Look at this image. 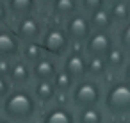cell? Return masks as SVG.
Returning a JSON list of instances; mask_svg holds the SVG:
<instances>
[{"label":"cell","instance_id":"30bf717a","mask_svg":"<svg viewBox=\"0 0 130 123\" xmlns=\"http://www.w3.org/2000/svg\"><path fill=\"white\" fill-rule=\"evenodd\" d=\"M30 68H32V79L36 82L38 80H52L55 77V73L61 70L57 64V59L52 55H46V54L38 63H34Z\"/></svg>","mask_w":130,"mask_h":123},{"label":"cell","instance_id":"7402d4cb","mask_svg":"<svg viewBox=\"0 0 130 123\" xmlns=\"http://www.w3.org/2000/svg\"><path fill=\"white\" fill-rule=\"evenodd\" d=\"M77 121L78 123H105V116L100 107H89L78 112Z\"/></svg>","mask_w":130,"mask_h":123},{"label":"cell","instance_id":"2e32d148","mask_svg":"<svg viewBox=\"0 0 130 123\" xmlns=\"http://www.w3.org/2000/svg\"><path fill=\"white\" fill-rule=\"evenodd\" d=\"M87 18H89V23H91V29H93V30H105V32H110V29L114 27L107 6H105V7H100V9L94 11V13H91Z\"/></svg>","mask_w":130,"mask_h":123},{"label":"cell","instance_id":"44dd1931","mask_svg":"<svg viewBox=\"0 0 130 123\" xmlns=\"http://www.w3.org/2000/svg\"><path fill=\"white\" fill-rule=\"evenodd\" d=\"M52 84H54V87H55V91H57V93L66 95V93H70V91L73 89L75 80H73V79H71L64 70H59V71L55 73V77L52 79Z\"/></svg>","mask_w":130,"mask_h":123},{"label":"cell","instance_id":"6da1fadb","mask_svg":"<svg viewBox=\"0 0 130 123\" xmlns=\"http://www.w3.org/2000/svg\"><path fill=\"white\" fill-rule=\"evenodd\" d=\"M36 111H38V102L32 91L27 87H14L2 100V112L4 118H7L9 121L27 123L34 118Z\"/></svg>","mask_w":130,"mask_h":123},{"label":"cell","instance_id":"9a60e30c","mask_svg":"<svg viewBox=\"0 0 130 123\" xmlns=\"http://www.w3.org/2000/svg\"><path fill=\"white\" fill-rule=\"evenodd\" d=\"M109 9V14L112 18V23L121 27L123 23L130 22V6L126 0H119V2H110L107 6Z\"/></svg>","mask_w":130,"mask_h":123},{"label":"cell","instance_id":"1f68e13d","mask_svg":"<svg viewBox=\"0 0 130 123\" xmlns=\"http://www.w3.org/2000/svg\"><path fill=\"white\" fill-rule=\"evenodd\" d=\"M119 123H130V121H126V119H123V121H119Z\"/></svg>","mask_w":130,"mask_h":123},{"label":"cell","instance_id":"52a82bcc","mask_svg":"<svg viewBox=\"0 0 130 123\" xmlns=\"http://www.w3.org/2000/svg\"><path fill=\"white\" fill-rule=\"evenodd\" d=\"M75 82L87 79V57L84 54V50L78 48H71L64 57H62V68Z\"/></svg>","mask_w":130,"mask_h":123},{"label":"cell","instance_id":"4fadbf2b","mask_svg":"<svg viewBox=\"0 0 130 123\" xmlns=\"http://www.w3.org/2000/svg\"><path fill=\"white\" fill-rule=\"evenodd\" d=\"M6 4H7L9 14L14 16L16 20H20V18L32 16L36 13L38 0H6Z\"/></svg>","mask_w":130,"mask_h":123},{"label":"cell","instance_id":"ac0fdd59","mask_svg":"<svg viewBox=\"0 0 130 123\" xmlns=\"http://www.w3.org/2000/svg\"><path fill=\"white\" fill-rule=\"evenodd\" d=\"M103 59H105V63H107V68L116 73V71H121V70L125 68V64H126V61H128V55H126L118 45H114Z\"/></svg>","mask_w":130,"mask_h":123},{"label":"cell","instance_id":"d6a6232c","mask_svg":"<svg viewBox=\"0 0 130 123\" xmlns=\"http://www.w3.org/2000/svg\"><path fill=\"white\" fill-rule=\"evenodd\" d=\"M126 2H128V6H130V0H126Z\"/></svg>","mask_w":130,"mask_h":123},{"label":"cell","instance_id":"cb8c5ba5","mask_svg":"<svg viewBox=\"0 0 130 123\" xmlns=\"http://www.w3.org/2000/svg\"><path fill=\"white\" fill-rule=\"evenodd\" d=\"M78 4H80V11L84 13V14H91V13H94V11H98L100 7H105L107 6V2L105 0H78Z\"/></svg>","mask_w":130,"mask_h":123},{"label":"cell","instance_id":"5bb4252c","mask_svg":"<svg viewBox=\"0 0 130 123\" xmlns=\"http://www.w3.org/2000/svg\"><path fill=\"white\" fill-rule=\"evenodd\" d=\"M54 14L59 18V20H68L71 18L73 14L80 13V4H78V0H55V2L50 6Z\"/></svg>","mask_w":130,"mask_h":123},{"label":"cell","instance_id":"7a4b0ae2","mask_svg":"<svg viewBox=\"0 0 130 123\" xmlns=\"http://www.w3.org/2000/svg\"><path fill=\"white\" fill-rule=\"evenodd\" d=\"M103 107L112 116L130 114V84L123 79L114 80L103 95Z\"/></svg>","mask_w":130,"mask_h":123},{"label":"cell","instance_id":"f546056e","mask_svg":"<svg viewBox=\"0 0 130 123\" xmlns=\"http://www.w3.org/2000/svg\"><path fill=\"white\" fill-rule=\"evenodd\" d=\"M0 123H11V121H9L7 118H0Z\"/></svg>","mask_w":130,"mask_h":123},{"label":"cell","instance_id":"8992f818","mask_svg":"<svg viewBox=\"0 0 130 123\" xmlns=\"http://www.w3.org/2000/svg\"><path fill=\"white\" fill-rule=\"evenodd\" d=\"M13 30L22 43H38L43 36L45 25L41 23V20L36 14H32V16L16 20V25Z\"/></svg>","mask_w":130,"mask_h":123},{"label":"cell","instance_id":"83f0119b","mask_svg":"<svg viewBox=\"0 0 130 123\" xmlns=\"http://www.w3.org/2000/svg\"><path fill=\"white\" fill-rule=\"evenodd\" d=\"M123 80H126V82L130 84V59L126 61V64H125V68H123Z\"/></svg>","mask_w":130,"mask_h":123},{"label":"cell","instance_id":"9c48e42d","mask_svg":"<svg viewBox=\"0 0 130 123\" xmlns=\"http://www.w3.org/2000/svg\"><path fill=\"white\" fill-rule=\"evenodd\" d=\"M22 41L18 39V36L14 34L13 29L0 27V59H18L22 54Z\"/></svg>","mask_w":130,"mask_h":123},{"label":"cell","instance_id":"e0dca14e","mask_svg":"<svg viewBox=\"0 0 130 123\" xmlns=\"http://www.w3.org/2000/svg\"><path fill=\"white\" fill-rule=\"evenodd\" d=\"M32 95H34L36 102H41V103H50V102L55 98L57 91H55V87H54L52 80H38V82L34 84Z\"/></svg>","mask_w":130,"mask_h":123},{"label":"cell","instance_id":"3957f363","mask_svg":"<svg viewBox=\"0 0 130 123\" xmlns=\"http://www.w3.org/2000/svg\"><path fill=\"white\" fill-rule=\"evenodd\" d=\"M70 100L77 109H89V107H98L100 102L103 100L102 86L94 79H82L75 82L73 89L70 91Z\"/></svg>","mask_w":130,"mask_h":123},{"label":"cell","instance_id":"4dcf8cb0","mask_svg":"<svg viewBox=\"0 0 130 123\" xmlns=\"http://www.w3.org/2000/svg\"><path fill=\"white\" fill-rule=\"evenodd\" d=\"M105 2H109V4H110V2H119V0H105Z\"/></svg>","mask_w":130,"mask_h":123},{"label":"cell","instance_id":"484cf974","mask_svg":"<svg viewBox=\"0 0 130 123\" xmlns=\"http://www.w3.org/2000/svg\"><path fill=\"white\" fill-rule=\"evenodd\" d=\"M9 93H11V82H9V79L0 77V100H4Z\"/></svg>","mask_w":130,"mask_h":123},{"label":"cell","instance_id":"5b68a950","mask_svg":"<svg viewBox=\"0 0 130 123\" xmlns=\"http://www.w3.org/2000/svg\"><path fill=\"white\" fill-rule=\"evenodd\" d=\"M116 45V39L110 32L105 30H93L91 36L84 41V54L86 57H105L109 50Z\"/></svg>","mask_w":130,"mask_h":123},{"label":"cell","instance_id":"603a6c76","mask_svg":"<svg viewBox=\"0 0 130 123\" xmlns=\"http://www.w3.org/2000/svg\"><path fill=\"white\" fill-rule=\"evenodd\" d=\"M116 45H118L126 55H130V22L123 23V25L118 29V39H116Z\"/></svg>","mask_w":130,"mask_h":123},{"label":"cell","instance_id":"ffe728a7","mask_svg":"<svg viewBox=\"0 0 130 123\" xmlns=\"http://www.w3.org/2000/svg\"><path fill=\"white\" fill-rule=\"evenodd\" d=\"M109 71L107 63L103 57H87V77L89 79H100Z\"/></svg>","mask_w":130,"mask_h":123},{"label":"cell","instance_id":"d6986e66","mask_svg":"<svg viewBox=\"0 0 130 123\" xmlns=\"http://www.w3.org/2000/svg\"><path fill=\"white\" fill-rule=\"evenodd\" d=\"M43 55H45V50L41 48L39 41H38V43H23V45H22V54H20V57H22L25 63H29L30 66H32L34 63H38Z\"/></svg>","mask_w":130,"mask_h":123},{"label":"cell","instance_id":"277c9868","mask_svg":"<svg viewBox=\"0 0 130 123\" xmlns=\"http://www.w3.org/2000/svg\"><path fill=\"white\" fill-rule=\"evenodd\" d=\"M41 48L45 50L46 55H52L55 59L64 57L71 50V41L64 30L62 25H48L43 30V36L39 39Z\"/></svg>","mask_w":130,"mask_h":123},{"label":"cell","instance_id":"7c38bea8","mask_svg":"<svg viewBox=\"0 0 130 123\" xmlns=\"http://www.w3.org/2000/svg\"><path fill=\"white\" fill-rule=\"evenodd\" d=\"M41 123H77L75 112L66 105H52L43 112Z\"/></svg>","mask_w":130,"mask_h":123},{"label":"cell","instance_id":"d4e9b609","mask_svg":"<svg viewBox=\"0 0 130 123\" xmlns=\"http://www.w3.org/2000/svg\"><path fill=\"white\" fill-rule=\"evenodd\" d=\"M9 9H7V4L6 0H0V27H6L7 25V20H9Z\"/></svg>","mask_w":130,"mask_h":123},{"label":"cell","instance_id":"4316f807","mask_svg":"<svg viewBox=\"0 0 130 123\" xmlns=\"http://www.w3.org/2000/svg\"><path fill=\"white\" fill-rule=\"evenodd\" d=\"M11 64H13V61H9V59H0V77L9 79V73H11Z\"/></svg>","mask_w":130,"mask_h":123},{"label":"cell","instance_id":"ba28073f","mask_svg":"<svg viewBox=\"0 0 130 123\" xmlns=\"http://www.w3.org/2000/svg\"><path fill=\"white\" fill-rule=\"evenodd\" d=\"M62 27H64V30H66V34H68V38H70L71 43H82L84 45V41L93 32L91 23H89V18L82 11L77 13V14H73L71 18H68Z\"/></svg>","mask_w":130,"mask_h":123},{"label":"cell","instance_id":"8fae6325","mask_svg":"<svg viewBox=\"0 0 130 123\" xmlns=\"http://www.w3.org/2000/svg\"><path fill=\"white\" fill-rule=\"evenodd\" d=\"M32 80V68L29 63H25L22 57L14 59L11 64V73H9V82L14 87H25Z\"/></svg>","mask_w":130,"mask_h":123},{"label":"cell","instance_id":"f1b7e54d","mask_svg":"<svg viewBox=\"0 0 130 123\" xmlns=\"http://www.w3.org/2000/svg\"><path fill=\"white\" fill-rule=\"evenodd\" d=\"M55 0H38V4H45V6H52Z\"/></svg>","mask_w":130,"mask_h":123}]
</instances>
